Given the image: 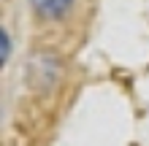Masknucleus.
Listing matches in <instances>:
<instances>
[{
	"mask_svg": "<svg viewBox=\"0 0 149 146\" xmlns=\"http://www.w3.org/2000/svg\"><path fill=\"white\" fill-rule=\"evenodd\" d=\"M33 8L41 14V16H46V19H57V16H65L68 14V8H71L73 0H30Z\"/></svg>",
	"mask_w": 149,
	"mask_h": 146,
	"instance_id": "1",
	"label": "nucleus"
},
{
	"mask_svg": "<svg viewBox=\"0 0 149 146\" xmlns=\"http://www.w3.org/2000/svg\"><path fill=\"white\" fill-rule=\"evenodd\" d=\"M8 57V35H6V30H3V60Z\"/></svg>",
	"mask_w": 149,
	"mask_h": 146,
	"instance_id": "2",
	"label": "nucleus"
}]
</instances>
